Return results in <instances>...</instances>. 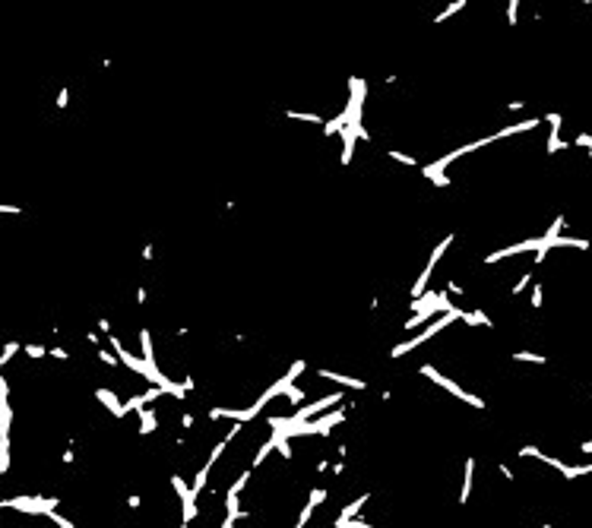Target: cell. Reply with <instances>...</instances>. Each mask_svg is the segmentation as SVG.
Segmentation results:
<instances>
[{
	"label": "cell",
	"instance_id": "6da1fadb",
	"mask_svg": "<svg viewBox=\"0 0 592 528\" xmlns=\"http://www.w3.org/2000/svg\"><path fill=\"white\" fill-rule=\"evenodd\" d=\"M422 374H424L427 379H434V383H437V386H443V389H447V392H453V395H456V399H462V402H469V405H475V408H485V402H482V399H478V395H472V392H466V389H462V386H456V383H453V379H450V377H440V374H437V370H434V367H422Z\"/></svg>",
	"mask_w": 592,
	"mask_h": 528
},
{
	"label": "cell",
	"instance_id": "7a4b0ae2",
	"mask_svg": "<svg viewBox=\"0 0 592 528\" xmlns=\"http://www.w3.org/2000/svg\"><path fill=\"white\" fill-rule=\"evenodd\" d=\"M453 244V234H447V237H443L440 240V244H437L434 247V253H431V259H427V266H424V272L422 275H418V282H415V288H412V298H422V294H424V288H427V279H431V272H434V266H437V259H440L443 256V250H447Z\"/></svg>",
	"mask_w": 592,
	"mask_h": 528
},
{
	"label": "cell",
	"instance_id": "3957f363",
	"mask_svg": "<svg viewBox=\"0 0 592 528\" xmlns=\"http://www.w3.org/2000/svg\"><path fill=\"white\" fill-rule=\"evenodd\" d=\"M339 402V392L336 395H323V399H317V402H311V405H304V408H298L295 414H291V427H298V424H304L307 418H317V414H323L330 408V405H336Z\"/></svg>",
	"mask_w": 592,
	"mask_h": 528
},
{
	"label": "cell",
	"instance_id": "277c9868",
	"mask_svg": "<svg viewBox=\"0 0 592 528\" xmlns=\"http://www.w3.org/2000/svg\"><path fill=\"white\" fill-rule=\"evenodd\" d=\"M526 250H542V237H532V240H522V244H513V247H504V250H494L485 263H497V259H507V256H516V253H526Z\"/></svg>",
	"mask_w": 592,
	"mask_h": 528
},
{
	"label": "cell",
	"instance_id": "5b68a950",
	"mask_svg": "<svg viewBox=\"0 0 592 528\" xmlns=\"http://www.w3.org/2000/svg\"><path fill=\"white\" fill-rule=\"evenodd\" d=\"M260 408H263L260 402H256V405H251L247 411H238V408H212V411H209V418H212V421H219V418H231L235 424H241V421H251V418H256V411H260Z\"/></svg>",
	"mask_w": 592,
	"mask_h": 528
},
{
	"label": "cell",
	"instance_id": "8992f818",
	"mask_svg": "<svg viewBox=\"0 0 592 528\" xmlns=\"http://www.w3.org/2000/svg\"><path fill=\"white\" fill-rule=\"evenodd\" d=\"M317 377H320V379H333V383H339V386H348V389H364V379H358V377L333 374V370H317Z\"/></svg>",
	"mask_w": 592,
	"mask_h": 528
},
{
	"label": "cell",
	"instance_id": "52a82bcc",
	"mask_svg": "<svg viewBox=\"0 0 592 528\" xmlns=\"http://www.w3.org/2000/svg\"><path fill=\"white\" fill-rule=\"evenodd\" d=\"M538 127V120L532 117V120H522V124H513V127H504V130H497V133H491L494 140H507V136H516V133H526V130H535Z\"/></svg>",
	"mask_w": 592,
	"mask_h": 528
},
{
	"label": "cell",
	"instance_id": "ba28073f",
	"mask_svg": "<svg viewBox=\"0 0 592 528\" xmlns=\"http://www.w3.org/2000/svg\"><path fill=\"white\" fill-rule=\"evenodd\" d=\"M548 124H551V136H548V152H557V149H564V143H561V136H557V130H561V114H548L545 117Z\"/></svg>",
	"mask_w": 592,
	"mask_h": 528
},
{
	"label": "cell",
	"instance_id": "9c48e42d",
	"mask_svg": "<svg viewBox=\"0 0 592 528\" xmlns=\"http://www.w3.org/2000/svg\"><path fill=\"white\" fill-rule=\"evenodd\" d=\"M95 399H98V402H105L108 408H111V414H117V418H124V414H127V411H124V405L117 402V399H114V392H108V389H95Z\"/></svg>",
	"mask_w": 592,
	"mask_h": 528
},
{
	"label": "cell",
	"instance_id": "30bf717a",
	"mask_svg": "<svg viewBox=\"0 0 592 528\" xmlns=\"http://www.w3.org/2000/svg\"><path fill=\"white\" fill-rule=\"evenodd\" d=\"M472 474H475V462H466V481H462V493H459V503H469V497H472Z\"/></svg>",
	"mask_w": 592,
	"mask_h": 528
},
{
	"label": "cell",
	"instance_id": "8fae6325",
	"mask_svg": "<svg viewBox=\"0 0 592 528\" xmlns=\"http://www.w3.org/2000/svg\"><path fill=\"white\" fill-rule=\"evenodd\" d=\"M367 503V497H358L355 503H348V506H342V516H339V522H348V519H355L358 516V509H361Z\"/></svg>",
	"mask_w": 592,
	"mask_h": 528
},
{
	"label": "cell",
	"instance_id": "7c38bea8",
	"mask_svg": "<svg viewBox=\"0 0 592 528\" xmlns=\"http://www.w3.org/2000/svg\"><path fill=\"white\" fill-rule=\"evenodd\" d=\"M140 418H143V424H140V434H143V437H149L152 430H156V411H140Z\"/></svg>",
	"mask_w": 592,
	"mask_h": 528
},
{
	"label": "cell",
	"instance_id": "4fadbf2b",
	"mask_svg": "<svg viewBox=\"0 0 592 528\" xmlns=\"http://www.w3.org/2000/svg\"><path fill=\"white\" fill-rule=\"evenodd\" d=\"M462 319H466L469 326H491V319H488V316L482 313V310H472V313L466 310V313H462Z\"/></svg>",
	"mask_w": 592,
	"mask_h": 528
},
{
	"label": "cell",
	"instance_id": "5bb4252c",
	"mask_svg": "<svg viewBox=\"0 0 592 528\" xmlns=\"http://www.w3.org/2000/svg\"><path fill=\"white\" fill-rule=\"evenodd\" d=\"M285 114H288V117H295V120H311V124H323V117H320V114H304V111H295V108H288Z\"/></svg>",
	"mask_w": 592,
	"mask_h": 528
},
{
	"label": "cell",
	"instance_id": "9a60e30c",
	"mask_svg": "<svg viewBox=\"0 0 592 528\" xmlns=\"http://www.w3.org/2000/svg\"><path fill=\"white\" fill-rule=\"evenodd\" d=\"M513 358H516V361H529V364H545L542 354H532V351H516Z\"/></svg>",
	"mask_w": 592,
	"mask_h": 528
},
{
	"label": "cell",
	"instance_id": "2e32d148",
	"mask_svg": "<svg viewBox=\"0 0 592 528\" xmlns=\"http://www.w3.org/2000/svg\"><path fill=\"white\" fill-rule=\"evenodd\" d=\"M323 500H327V487H314V490H311V500H307V503L317 509V506L323 503Z\"/></svg>",
	"mask_w": 592,
	"mask_h": 528
},
{
	"label": "cell",
	"instance_id": "e0dca14e",
	"mask_svg": "<svg viewBox=\"0 0 592 528\" xmlns=\"http://www.w3.org/2000/svg\"><path fill=\"white\" fill-rule=\"evenodd\" d=\"M462 6H466V0H456V3H450V6H447V10H443L440 16H437V22H443V19H447V16H453V13H459V10H462Z\"/></svg>",
	"mask_w": 592,
	"mask_h": 528
},
{
	"label": "cell",
	"instance_id": "ac0fdd59",
	"mask_svg": "<svg viewBox=\"0 0 592 528\" xmlns=\"http://www.w3.org/2000/svg\"><path fill=\"white\" fill-rule=\"evenodd\" d=\"M247 481H251V471H244V474H241V478H238V481H235V487H231L228 493H235V497H241V490L247 487Z\"/></svg>",
	"mask_w": 592,
	"mask_h": 528
},
{
	"label": "cell",
	"instance_id": "d6986e66",
	"mask_svg": "<svg viewBox=\"0 0 592 528\" xmlns=\"http://www.w3.org/2000/svg\"><path fill=\"white\" fill-rule=\"evenodd\" d=\"M390 158H396L399 164H409V168H412V164H418V158H412V155H406V152H390Z\"/></svg>",
	"mask_w": 592,
	"mask_h": 528
},
{
	"label": "cell",
	"instance_id": "ffe728a7",
	"mask_svg": "<svg viewBox=\"0 0 592 528\" xmlns=\"http://www.w3.org/2000/svg\"><path fill=\"white\" fill-rule=\"evenodd\" d=\"M304 367H307V364H304V361H295V364H291V367H288V374H285V377L291 379V383H295V377H298V374H301V370H304Z\"/></svg>",
	"mask_w": 592,
	"mask_h": 528
},
{
	"label": "cell",
	"instance_id": "44dd1931",
	"mask_svg": "<svg viewBox=\"0 0 592 528\" xmlns=\"http://www.w3.org/2000/svg\"><path fill=\"white\" fill-rule=\"evenodd\" d=\"M532 282V272H522V279L516 282V285H513V294H522V288H526V285Z\"/></svg>",
	"mask_w": 592,
	"mask_h": 528
},
{
	"label": "cell",
	"instance_id": "7402d4cb",
	"mask_svg": "<svg viewBox=\"0 0 592 528\" xmlns=\"http://www.w3.org/2000/svg\"><path fill=\"white\" fill-rule=\"evenodd\" d=\"M336 528H377V525H367V522H351V519H348V522H339V519H336Z\"/></svg>",
	"mask_w": 592,
	"mask_h": 528
},
{
	"label": "cell",
	"instance_id": "603a6c76",
	"mask_svg": "<svg viewBox=\"0 0 592 528\" xmlns=\"http://www.w3.org/2000/svg\"><path fill=\"white\" fill-rule=\"evenodd\" d=\"M285 395H288V402H291V405H298V402H304V392H301V389H295V386H291V389H288V392H285Z\"/></svg>",
	"mask_w": 592,
	"mask_h": 528
},
{
	"label": "cell",
	"instance_id": "cb8c5ba5",
	"mask_svg": "<svg viewBox=\"0 0 592 528\" xmlns=\"http://www.w3.org/2000/svg\"><path fill=\"white\" fill-rule=\"evenodd\" d=\"M25 354H29V358H45V348H41V345H25Z\"/></svg>",
	"mask_w": 592,
	"mask_h": 528
},
{
	"label": "cell",
	"instance_id": "d4e9b609",
	"mask_svg": "<svg viewBox=\"0 0 592 528\" xmlns=\"http://www.w3.org/2000/svg\"><path fill=\"white\" fill-rule=\"evenodd\" d=\"M98 361H105L108 367H117V364H121V361H117L114 354H108V351H98Z\"/></svg>",
	"mask_w": 592,
	"mask_h": 528
},
{
	"label": "cell",
	"instance_id": "484cf974",
	"mask_svg": "<svg viewBox=\"0 0 592 528\" xmlns=\"http://www.w3.org/2000/svg\"><path fill=\"white\" fill-rule=\"evenodd\" d=\"M516 10H519V3H516V0H510V3H507V19L510 22H516Z\"/></svg>",
	"mask_w": 592,
	"mask_h": 528
},
{
	"label": "cell",
	"instance_id": "4316f807",
	"mask_svg": "<svg viewBox=\"0 0 592 528\" xmlns=\"http://www.w3.org/2000/svg\"><path fill=\"white\" fill-rule=\"evenodd\" d=\"M532 307H542V285L532 288Z\"/></svg>",
	"mask_w": 592,
	"mask_h": 528
},
{
	"label": "cell",
	"instance_id": "83f0119b",
	"mask_svg": "<svg viewBox=\"0 0 592 528\" xmlns=\"http://www.w3.org/2000/svg\"><path fill=\"white\" fill-rule=\"evenodd\" d=\"M443 291H450V294H462V285H459V282H447V285H443Z\"/></svg>",
	"mask_w": 592,
	"mask_h": 528
},
{
	"label": "cell",
	"instance_id": "f1b7e54d",
	"mask_svg": "<svg viewBox=\"0 0 592 528\" xmlns=\"http://www.w3.org/2000/svg\"><path fill=\"white\" fill-rule=\"evenodd\" d=\"M181 424H184V430H190V427H193V414H190V411H184V418H181Z\"/></svg>",
	"mask_w": 592,
	"mask_h": 528
},
{
	"label": "cell",
	"instance_id": "f546056e",
	"mask_svg": "<svg viewBox=\"0 0 592 528\" xmlns=\"http://www.w3.org/2000/svg\"><path fill=\"white\" fill-rule=\"evenodd\" d=\"M51 354H54L57 361H67V351H64V348H51Z\"/></svg>",
	"mask_w": 592,
	"mask_h": 528
},
{
	"label": "cell",
	"instance_id": "4dcf8cb0",
	"mask_svg": "<svg viewBox=\"0 0 592 528\" xmlns=\"http://www.w3.org/2000/svg\"><path fill=\"white\" fill-rule=\"evenodd\" d=\"M0 212H6V215H16L19 209H16V206H3V203H0Z\"/></svg>",
	"mask_w": 592,
	"mask_h": 528
},
{
	"label": "cell",
	"instance_id": "1f68e13d",
	"mask_svg": "<svg viewBox=\"0 0 592 528\" xmlns=\"http://www.w3.org/2000/svg\"><path fill=\"white\" fill-rule=\"evenodd\" d=\"M522 108H526L522 101H510V105H507V111H522Z\"/></svg>",
	"mask_w": 592,
	"mask_h": 528
},
{
	"label": "cell",
	"instance_id": "d6a6232c",
	"mask_svg": "<svg viewBox=\"0 0 592 528\" xmlns=\"http://www.w3.org/2000/svg\"><path fill=\"white\" fill-rule=\"evenodd\" d=\"M222 528H235V519H231V516H225V522H222Z\"/></svg>",
	"mask_w": 592,
	"mask_h": 528
},
{
	"label": "cell",
	"instance_id": "836d02e7",
	"mask_svg": "<svg viewBox=\"0 0 592 528\" xmlns=\"http://www.w3.org/2000/svg\"><path fill=\"white\" fill-rule=\"evenodd\" d=\"M181 528H187V522H181Z\"/></svg>",
	"mask_w": 592,
	"mask_h": 528
}]
</instances>
